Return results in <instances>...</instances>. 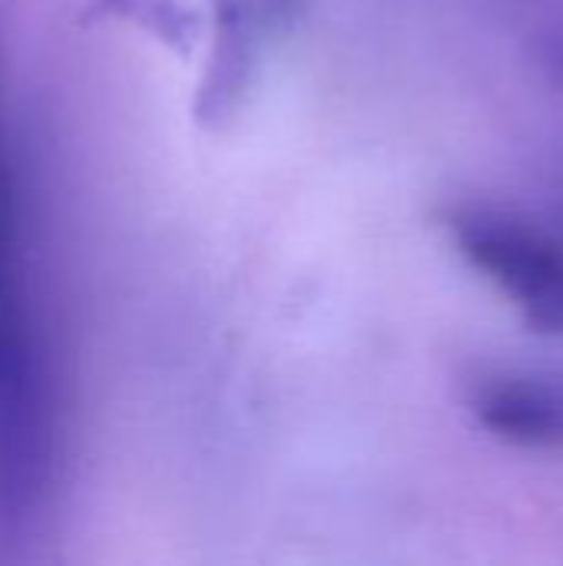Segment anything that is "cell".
<instances>
[{"instance_id": "1", "label": "cell", "mask_w": 563, "mask_h": 566, "mask_svg": "<svg viewBox=\"0 0 563 566\" xmlns=\"http://www.w3.org/2000/svg\"><path fill=\"white\" fill-rule=\"evenodd\" d=\"M56 415L27 282L20 196L0 86V544L23 537L53 481Z\"/></svg>"}, {"instance_id": "2", "label": "cell", "mask_w": 563, "mask_h": 566, "mask_svg": "<svg viewBox=\"0 0 563 566\" xmlns=\"http://www.w3.org/2000/svg\"><path fill=\"white\" fill-rule=\"evenodd\" d=\"M458 252L494 282L531 328L563 335V239L504 209L468 206L451 216Z\"/></svg>"}, {"instance_id": "3", "label": "cell", "mask_w": 563, "mask_h": 566, "mask_svg": "<svg viewBox=\"0 0 563 566\" xmlns=\"http://www.w3.org/2000/svg\"><path fill=\"white\" fill-rule=\"evenodd\" d=\"M471 408L484 431L518 448H563V385L538 375L481 378Z\"/></svg>"}]
</instances>
